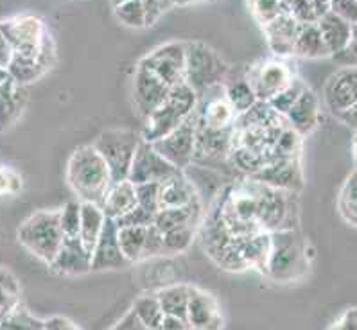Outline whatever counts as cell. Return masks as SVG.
Here are the masks:
<instances>
[{"instance_id": "obj_1", "label": "cell", "mask_w": 357, "mask_h": 330, "mask_svg": "<svg viewBox=\"0 0 357 330\" xmlns=\"http://www.w3.org/2000/svg\"><path fill=\"white\" fill-rule=\"evenodd\" d=\"M0 31L13 50L8 74L15 83L26 87L51 70L56 61V45L42 18L17 15L0 22Z\"/></svg>"}, {"instance_id": "obj_2", "label": "cell", "mask_w": 357, "mask_h": 330, "mask_svg": "<svg viewBox=\"0 0 357 330\" xmlns=\"http://www.w3.org/2000/svg\"><path fill=\"white\" fill-rule=\"evenodd\" d=\"M67 183L79 203L101 207L114 180L96 147L79 146L67 162Z\"/></svg>"}, {"instance_id": "obj_3", "label": "cell", "mask_w": 357, "mask_h": 330, "mask_svg": "<svg viewBox=\"0 0 357 330\" xmlns=\"http://www.w3.org/2000/svg\"><path fill=\"white\" fill-rule=\"evenodd\" d=\"M269 255L264 275L280 284L302 278L309 269L307 248L296 228L269 234Z\"/></svg>"}, {"instance_id": "obj_4", "label": "cell", "mask_w": 357, "mask_h": 330, "mask_svg": "<svg viewBox=\"0 0 357 330\" xmlns=\"http://www.w3.org/2000/svg\"><path fill=\"white\" fill-rule=\"evenodd\" d=\"M198 108V96L183 81L169 92L167 99L144 119V128L140 138L147 144H155L176 130L190 113Z\"/></svg>"}, {"instance_id": "obj_5", "label": "cell", "mask_w": 357, "mask_h": 330, "mask_svg": "<svg viewBox=\"0 0 357 330\" xmlns=\"http://www.w3.org/2000/svg\"><path fill=\"white\" fill-rule=\"evenodd\" d=\"M18 243L29 251L31 255L51 266L63 244L65 235L59 226V210H38L31 213L26 221L18 226Z\"/></svg>"}, {"instance_id": "obj_6", "label": "cell", "mask_w": 357, "mask_h": 330, "mask_svg": "<svg viewBox=\"0 0 357 330\" xmlns=\"http://www.w3.org/2000/svg\"><path fill=\"white\" fill-rule=\"evenodd\" d=\"M228 65L212 47L203 42H185V72L183 81L196 96L212 87L227 83Z\"/></svg>"}, {"instance_id": "obj_7", "label": "cell", "mask_w": 357, "mask_h": 330, "mask_svg": "<svg viewBox=\"0 0 357 330\" xmlns=\"http://www.w3.org/2000/svg\"><path fill=\"white\" fill-rule=\"evenodd\" d=\"M140 142V135L131 130H106L96 138L92 146L108 165L114 183L128 180Z\"/></svg>"}, {"instance_id": "obj_8", "label": "cell", "mask_w": 357, "mask_h": 330, "mask_svg": "<svg viewBox=\"0 0 357 330\" xmlns=\"http://www.w3.org/2000/svg\"><path fill=\"white\" fill-rule=\"evenodd\" d=\"M196 135H198V110L190 113L176 130H172L167 137L151 144V146L156 153L164 156L178 171H183L187 165L194 162Z\"/></svg>"}, {"instance_id": "obj_9", "label": "cell", "mask_w": 357, "mask_h": 330, "mask_svg": "<svg viewBox=\"0 0 357 330\" xmlns=\"http://www.w3.org/2000/svg\"><path fill=\"white\" fill-rule=\"evenodd\" d=\"M244 77L252 84L257 100L261 103H269L294 80L291 68L280 59H266L259 65H252Z\"/></svg>"}, {"instance_id": "obj_10", "label": "cell", "mask_w": 357, "mask_h": 330, "mask_svg": "<svg viewBox=\"0 0 357 330\" xmlns=\"http://www.w3.org/2000/svg\"><path fill=\"white\" fill-rule=\"evenodd\" d=\"M151 68L169 88L183 83L185 72V42H169L156 47L140 59Z\"/></svg>"}, {"instance_id": "obj_11", "label": "cell", "mask_w": 357, "mask_h": 330, "mask_svg": "<svg viewBox=\"0 0 357 330\" xmlns=\"http://www.w3.org/2000/svg\"><path fill=\"white\" fill-rule=\"evenodd\" d=\"M171 90L172 88H169L164 81L160 80L146 63H137L131 92H133L135 108H137V113L140 117L146 119L149 113L155 112L167 99Z\"/></svg>"}, {"instance_id": "obj_12", "label": "cell", "mask_w": 357, "mask_h": 330, "mask_svg": "<svg viewBox=\"0 0 357 330\" xmlns=\"http://www.w3.org/2000/svg\"><path fill=\"white\" fill-rule=\"evenodd\" d=\"M178 172L181 171H178L164 156L156 153L151 144H147L142 140L139 149H137L133 163H131L128 180L133 185L164 183L169 178L176 176Z\"/></svg>"}, {"instance_id": "obj_13", "label": "cell", "mask_w": 357, "mask_h": 330, "mask_svg": "<svg viewBox=\"0 0 357 330\" xmlns=\"http://www.w3.org/2000/svg\"><path fill=\"white\" fill-rule=\"evenodd\" d=\"M250 180L271 187L282 193L298 194L303 188V174L300 167V158L275 160L262 167L257 174L250 176Z\"/></svg>"}, {"instance_id": "obj_14", "label": "cell", "mask_w": 357, "mask_h": 330, "mask_svg": "<svg viewBox=\"0 0 357 330\" xmlns=\"http://www.w3.org/2000/svg\"><path fill=\"white\" fill-rule=\"evenodd\" d=\"M187 325L196 330H225V316L214 294L190 285Z\"/></svg>"}, {"instance_id": "obj_15", "label": "cell", "mask_w": 357, "mask_h": 330, "mask_svg": "<svg viewBox=\"0 0 357 330\" xmlns=\"http://www.w3.org/2000/svg\"><path fill=\"white\" fill-rule=\"evenodd\" d=\"M325 105L332 115L340 117L357 103V67H344L334 72L324 88Z\"/></svg>"}, {"instance_id": "obj_16", "label": "cell", "mask_w": 357, "mask_h": 330, "mask_svg": "<svg viewBox=\"0 0 357 330\" xmlns=\"http://www.w3.org/2000/svg\"><path fill=\"white\" fill-rule=\"evenodd\" d=\"M131 266L119 246V226L114 219H106L101 237L92 251V271H109Z\"/></svg>"}, {"instance_id": "obj_17", "label": "cell", "mask_w": 357, "mask_h": 330, "mask_svg": "<svg viewBox=\"0 0 357 330\" xmlns=\"http://www.w3.org/2000/svg\"><path fill=\"white\" fill-rule=\"evenodd\" d=\"M56 275L79 276L92 271V251L84 248L81 239H65L58 255L49 266Z\"/></svg>"}, {"instance_id": "obj_18", "label": "cell", "mask_w": 357, "mask_h": 330, "mask_svg": "<svg viewBox=\"0 0 357 330\" xmlns=\"http://www.w3.org/2000/svg\"><path fill=\"white\" fill-rule=\"evenodd\" d=\"M234 133H236V130L214 131L206 130V128L198 124L194 162L211 163L227 160L230 156L231 147H234Z\"/></svg>"}, {"instance_id": "obj_19", "label": "cell", "mask_w": 357, "mask_h": 330, "mask_svg": "<svg viewBox=\"0 0 357 330\" xmlns=\"http://www.w3.org/2000/svg\"><path fill=\"white\" fill-rule=\"evenodd\" d=\"M318 119H319L318 97H316V93L312 92L311 88H305L302 96H300V99L296 100L293 108L287 112L284 121H286L289 130H293L294 133L300 135V137L303 138L314 131V128L318 126Z\"/></svg>"}, {"instance_id": "obj_20", "label": "cell", "mask_w": 357, "mask_h": 330, "mask_svg": "<svg viewBox=\"0 0 357 330\" xmlns=\"http://www.w3.org/2000/svg\"><path fill=\"white\" fill-rule=\"evenodd\" d=\"M300 24L291 17V13L282 15L271 24L264 25V34L268 40L269 49L273 50V54L278 58H287L293 56V47L296 34H298Z\"/></svg>"}, {"instance_id": "obj_21", "label": "cell", "mask_w": 357, "mask_h": 330, "mask_svg": "<svg viewBox=\"0 0 357 330\" xmlns=\"http://www.w3.org/2000/svg\"><path fill=\"white\" fill-rule=\"evenodd\" d=\"M27 90L11 77L0 84V131L8 130L20 119L27 106Z\"/></svg>"}, {"instance_id": "obj_22", "label": "cell", "mask_w": 357, "mask_h": 330, "mask_svg": "<svg viewBox=\"0 0 357 330\" xmlns=\"http://www.w3.org/2000/svg\"><path fill=\"white\" fill-rule=\"evenodd\" d=\"M196 201H199L196 188L183 174V171L169 178L164 183H160V210L181 209V207L192 205Z\"/></svg>"}, {"instance_id": "obj_23", "label": "cell", "mask_w": 357, "mask_h": 330, "mask_svg": "<svg viewBox=\"0 0 357 330\" xmlns=\"http://www.w3.org/2000/svg\"><path fill=\"white\" fill-rule=\"evenodd\" d=\"M135 207H137V188L130 180L112 183L105 201L101 203V210L106 219H114V221Z\"/></svg>"}, {"instance_id": "obj_24", "label": "cell", "mask_w": 357, "mask_h": 330, "mask_svg": "<svg viewBox=\"0 0 357 330\" xmlns=\"http://www.w3.org/2000/svg\"><path fill=\"white\" fill-rule=\"evenodd\" d=\"M316 25H318L319 33H321V38H324L331 56L340 54V52H343L349 47L350 40H352V25L341 20L337 15L328 11Z\"/></svg>"}, {"instance_id": "obj_25", "label": "cell", "mask_w": 357, "mask_h": 330, "mask_svg": "<svg viewBox=\"0 0 357 330\" xmlns=\"http://www.w3.org/2000/svg\"><path fill=\"white\" fill-rule=\"evenodd\" d=\"M293 56L307 59H319L331 56L324 38H321V33H319L318 25L300 24L298 34H296V40H294Z\"/></svg>"}, {"instance_id": "obj_26", "label": "cell", "mask_w": 357, "mask_h": 330, "mask_svg": "<svg viewBox=\"0 0 357 330\" xmlns=\"http://www.w3.org/2000/svg\"><path fill=\"white\" fill-rule=\"evenodd\" d=\"M199 201L189 207L181 209H162L155 216V226L162 234L171 230H176L181 226H198L199 221Z\"/></svg>"}, {"instance_id": "obj_27", "label": "cell", "mask_w": 357, "mask_h": 330, "mask_svg": "<svg viewBox=\"0 0 357 330\" xmlns=\"http://www.w3.org/2000/svg\"><path fill=\"white\" fill-rule=\"evenodd\" d=\"M190 285L187 284H174L167 287L160 289L156 293L160 307L164 310L165 316L178 318L187 322V307H189Z\"/></svg>"}, {"instance_id": "obj_28", "label": "cell", "mask_w": 357, "mask_h": 330, "mask_svg": "<svg viewBox=\"0 0 357 330\" xmlns=\"http://www.w3.org/2000/svg\"><path fill=\"white\" fill-rule=\"evenodd\" d=\"M105 223L106 216L102 213L101 207L92 205V203H81L79 239L89 251H93L96 248L102 228H105Z\"/></svg>"}, {"instance_id": "obj_29", "label": "cell", "mask_w": 357, "mask_h": 330, "mask_svg": "<svg viewBox=\"0 0 357 330\" xmlns=\"http://www.w3.org/2000/svg\"><path fill=\"white\" fill-rule=\"evenodd\" d=\"M225 97H227V100L230 103L231 108H234V112L237 113V117L243 115V113L250 112L259 103L252 84L248 83L246 77L227 80V83H225Z\"/></svg>"}, {"instance_id": "obj_30", "label": "cell", "mask_w": 357, "mask_h": 330, "mask_svg": "<svg viewBox=\"0 0 357 330\" xmlns=\"http://www.w3.org/2000/svg\"><path fill=\"white\" fill-rule=\"evenodd\" d=\"M130 310L135 314V318L139 320L140 325L147 330H160L164 323L165 314L156 300V294L139 297L133 301V307Z\"/></svg>"}, {"instance_id": "obj_31", "label": "cell", "mask_w": 357, "mask_h": 330, "mask_svg": "<svg viewBox=\"0 0 357 330\" xmlns=\"http://www.w3.org/2000/svg\"><path fill=\"white\" fill-rule=\"evenodd\" d=\"M20 284L9 269L0 266V322L15 313L20 303Z\"/></svg>"}, {"instance_id": "obj_32", "label": "cell", "mask_w": 357, "mask_h": 330, "mask_svg": "<svg viewBox=\"0 0 357 330\" xmlns=\"http://www.w3.org/2000/svg\"><path fill=\"white\" fill-rule=\"evenodd\" d=\"M331 11V2L321 0H291L289 13L298 24H318Z\"/></svg>"}, {"instance_id": "obj_33", "label": "cell", "mask_w": 357, "mask_h": 330, "mask_svg": "<svg viewBox=\"0 0 357 330\" xmlns=\"http://www.w3.org/2000/svg\"><path fill=\"white\" fill-rule=\"evenodd\" d=\"M147 228H119V246L130 264L142 260Z\"/></svg>"}, {"instance_id": "obj_34", "label": "cell", "mask_w": 357, "mask_h": 330, "mask_svg": "<svg viewBox=\"0 0 357 330\" xmlns=\"http://www.w3.org/2000/svg\"><path fill=\"white\" fill-rule=\"evenodd\" d=\"M337 210L340 216L349 223L357 226V169L344 180L337 197Z\"/></svg>"}, {"instance_id": "obj_35", "label": "cell", "mask_w": 357, "mask_h": 330, "mask_svg": "<svg viewBox=\"0 0 357 330\" xmlns=\"http://www.w3.org/2000/svg\"><path fill=\"white\" fill-rule=\"evenodd\" d=\"M114 15L122 25L131 29H144L146 27V15H144V0H124L117 2Z\"/></svg>"}, {"instance_id": "obj_36", "label": "cell", "mask_w": 357, "mask_h": 330, "mask_svg": "<svg viewBox=\"0 0 357 330\" xmlns=\"http://www.w3.org/2000/svg\"><path fill=\"white\" fill-rule=\"evenodd\" d=\"M250 6H252L253 17L262 27L289 13V2H284V0H255V2H250Z\"/></svg>"}, {"instance_id": "obj_37", "label": "cell", "mask_w": 357, "mask_h": 330, "mask_svg": "<svg viewBox=\"0 0 357 330\" xmlns=\"http://www.w3.org/2000/svg\"><path fill=\"white\" fill-rule=\"evenodd\" d=\"M305 88V83H303L302 80H296V77H294V80L291 81L289 87L284 88L280 93H277L273 99L269 100L268 105L271 106V110H273L275 113H278L280 117H286L287 112H289L294 106V103L300 99V96H302Z\"/></svg>"}, {"instance_id": "obj_38", "label": "cell", "mask_w": 357, "mask_h": 330, "mask_svg": "<svg viewBox=\"0 0 357 330\" xmlns=\"http://www.w3.org/2000/svg\"><path fill=\"white\" fill-rule=\"evenodd\" d=\"M196 235V226H181L164 234V255H176L189 250Z\"/></svg>"}, {"instance_id": "obj_39", "label": "cell", "mask_w": 357, "mask_h": 330, "mask_svg": "<svg viewBox=\"0 0 357 330\" xmlns=\"http://www.w3.org/2000/svg\"><path fill=\"white\" fill-rule=\"evenodd\" d=\"M59 226L63 232L65 239H76L79 237V226H81V203L77 200L67 201L61 209H59Z\"/></svg>"}, {"instance_id": "obj_40", "label": "cell", "mask_w": 357, "mask_h": 330, "mask_svg": "<svg viewBox=\"0 0 357 330\" xmlns=\"http://www.w3.org/2000/svg\"><path fill=\"white\" fill-rule=\"evenodd\" d=\"M0 330H43V320L36 318L34 314L20 306L8 318L0 322Z\"/></svg>"}, {"instance_id": "obj_41", "label": "cell", "mask_w": 357, "mask_h": 330, "mask_svg": "<svg viewBox=\"0 0 357 330\" xmlns=\"http://www.w3.org/2000/svg\"><path fill=\"white\" fill-rule=\"evenodd\" d=\"M137 188V205L156 216L160 210V183L135 185Z\"/></svg>"}, {"instance_id": "obj_42", "label": "cell", "mask_w": 357, "mask_h": 330, "mask_svg": "<svg viewBox=\"0 0 357 330\" xmlns=\"http://www.w3.org/2000/svg\"><path fill=\"white\" fill-rule=\"evenodd\" d=\"M115 225L119 228H147V226L155 225V216L137 205L130 212L124 213L122 218H119Z\"/></svg>"}, {"instance_id": "obj_43", "label": "cell", "mask_w": 357, "mask_h": 330, "mask_svg": "<svg viewBox=\"0 0 357 330\" xmlns=\"http://www.w3.org/2000/svg\"><path fill=\"white\" fill-rule=\"evenodd\" d=\"M160 255H164V234H162L155 225L147 226L142 260L155 259V257H160Z\"/></svg>"}, {"instance_id": "obj_44", "label": "cell", "mask_w": 357, "mask_h": 330, "mask_svg": "<svg viewBox=\"0 0 357 330\" xmlns=\"http://www.w3.org/2000/svg\"><path fill=\"white\" fill-rule=\"evenodd\" d=\"M174 6V2L167 0H144V15H146V27H151L162 18L165 11Z\"/></svg>"}, {"instance_id": "obj_45", "label": "cell", "mask_w": 357, "mask_h": 330, "mask_svg": "<svg viewBox=\"0 0 357 330\" xmlns=\"http://www.w3.org/2000/svg\"><path fill=\"white\" fill-rule=\"evenodd\" d=\"M331 11L349 25H357V0H334L331 2Z\"/></svg>"}, {"instance_id": "obj_46", "label": "cell", "mask_w": 357, "mask_h": 330, "mask_svg": "<svg viewBox=\"0 0 357 330\" xmlns=\"http://www.w3.org/2000/svg\"><path fill=\"white\" fill-rule=\"evenodd\" d=\"M22 188V180L17 172H13L11 169L0 167V196H6V194H15Z\"/></svg>"}, {"instance_id": "obj_47", "label": "cell", "mask_w": 357, "mask_h": 330, "mask_svg": "<svg viewBox=\"0 0 357 330\" xmlns=\"http://www.w3.org/2000/svg\"><path fill=\"white\" fill-rule=\"evenodd\" d=\"M328 330H357V307H349Z\"/></svg>"}, {"instance_id": "obj_48", "label": "cell", "mask_w": 357, "mask_h": 330, "mask_svg": "<svg viewBox=\"0 0 357 330\" xmlns=\"http://www.w3.org/2000/svg\"><path fill=\"white\" fill-rule=\"evenodd\" d=\"M334 58L343 61L347 67H357V25L352 27V40H350L349 47L343 52L334 56Z\"/></svg>"}, {"instance_id": "obj_49", "label": "cell", "mask_w": 357, "mask_h": 330, "mask_svg": "<svg viewBox=\"0 0 357 330\" xmlns=\"http://www.w3.org/2000/svg\"><path fill=\"white\" fill-rule=\"evenodd\" d=\"M43 330H81L72 320L65 316H51L43 320Z\"/></svg>"}, {"instance_id": "obj_50", "label": "cell", "mask_w": 357, "mask_h": 330, "mask_svg": "<svg viewBox=\"0 0 357 330\" xmlns=\"http://www.w3.org/2000/svg\"><path fill=\"white\" fill-rule=\"evenodd\" d=\"M11 59H13V50H11L8 40H6V36L0 31V68L8 70Z\"/></svg>"}, {"instance_id": "obj_51", "label": "cell", "mask_w": 357, "mask_h": 330, "mask_svg": "<svg viewBox=\"0 0 357 330\" xmlns=\"http://www.w3.org/2000/svg\"><path fill=\"white\" fill-rule=\"evenodd\" d=\"M112 330H147V329H144V327L140 325L139 320L135 318V314L130 310V313H128L126 316H124V318H122Z\"/></svg>"}, {"instance_id": "obj_52", "label": "cell", "mask_w": 357, "mask_h": 330, "mask_svg": "<svg viewBox=\"0 0 357 330\" xmlns=\"http://www.w3.org/2000/svg\"><path fill=\"white\" fill-rule=\"evenodd\" d=\"M337 119H340L341 122H344V124L349 126V128H352L354 131H357V103H356V105L350 106L347 112L341 113Z\"/></svg>"}, {"instance_id": "obj_53", "label": "cell", "mask_w": 357, "mask_h": 330, "mask_svg": "<svg viewBox=\"0 0 357 330\" xmlns=\"http://www.w3.org/2000/svg\"><path fill=\"white\" fill-rule=\"evenodd\" d=\"M187 329H189L187 322L178 318H171V316H165L164 323H162V327H160V330H187Z\"/></svg>"}, {"instance_id": "obj_54", "label": "cell", "mask_w": 357, "mask_h": 330, "mask_svg": "<svg viewBox=\"0 0 357 330\" xmlns=\"http://www.w3.org/2000/svg\"><path fill=\"white\" fill-rule=\"evenodd\" d=\"M352 155H354V163H356L357 167V131L354 135V140H352Z\"/></svg>"}, {"instance_id": "obj_55", "label": "cell", "mask_w": 357, "mask_h": 330, "mask_svg": "<svg viewBox=\"0 0 357 330\" xmlns=\"http://www.w3.org/2000/svg\"><path fill=\"white\" fill-rule=\"evenodd\" d=\"M6 80H9V74H8V70H4V68H0V84L4 83Z\"/></svg>"}, {"instance_id": "obj_56", "label": "cell", "mask_w": 357, "mask_h": 330, "mask_svg": "<svg viewBox=\"0 0 357 330\" xmlns=\"http://www.w3.org/2000/svg\"><path fill=\"white\" fill-rule=\"evenodd\" d=\"M187 330H196V329H190V327H189V329H187Z\"/></svg>"}]
</instances>
